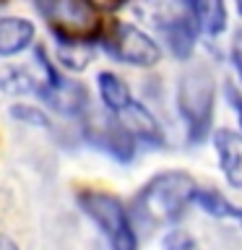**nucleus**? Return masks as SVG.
<instances>
[{
    "label": "nucleus",
    "instance_id": "16",
    "mask_svg": "<svg viewBox=\"0 0 242 250\" xmlns=\"http://www.w3.org/2000/svg\"><path fill=\"white\" fill-rule=\"evenodd\" d=\"M161 248L164 250H203L198 242H195L193 234L185 232V229H169L167 234H164Z\"/></svg>",
    "mask_w": 242,
    "mask_h": 250
},
{
    "label": "nucleus",
    "instance_id": "12",
    "mask_svg": "<svg viewBox=\"0 0 242 250\" xmlns=\"http://www.w3.org/2000/svg\"><path fill=\"white\" fill-rule=\"evenodd\" d=\"M195 26L206 31L208 37H216L226 29V5L224 0H185Z\"/></svg>",
    "mask_w": 242,
    "mask_h": 250
},
{
    "label": "nucleus",
    "instance_id": "9",
    "mask_svg": "<svg viewBox=\"0 0 242 250\" xmlns=\"http://www.w3.org/2000/svg\"><path fill=\"white\" fill-rule=\"evenodd\" d=\"M214 148H216L219 167H222L226 183L242 190V136L222 128L214 133Z\"/></svg>",
    "mask_w": 242,
    "mask_h": 250
},
{
    "label": "nucleus",
    "instance_id": "5",
    "mask_svg": "<svg viewBox=\"0 0 242 250\" xmlns=\"http://www.w3.org/2000/svg\"><path fill=\"white\" fill-rule=\"evenodd\" d=\"M101 42H104L107 52L112 55V58L128 62V65L151 68L161 58L159 44H156L154 39L146 34V31H141L138 26H133V23L115 21L112 26L104 31Z\"/></svg>",
    "mask_w": 242,
    "mask_h": 250
},
{
    "label": "nucleus",
    "instance_id": "4",
    "mask_svg": "<svg viewBox=\"0 0 242 250\" xmlns=\"http://www.w3.org/2000/svg\"><path fill=\"white\" fill-rule=\"evenodd\" d=\"M58 39H91L99 34L97 11L86 0H34Z\"/></svg>",
    "mask_w": 242,
    "mask_h": 250
},
{
    "label": "nucleus",
    "instance_id": "3",
    "mask_svg": "<svg viewBox=\"0 0 242 250\" xmlns=\"http://www.w3.org/2000/svg\"><path fill=\"white\" fill-rule=\"evenodd\" d=\"M81 208L104 232L112 250H138V237L133 232L130 216L117 198L99 190H86L81 193Z\"/></svg>",
    "mask_w": 242,
    "mask_h": 250
},
{
    "label": "nucleus",
    "instance_id": "10",
    "mask_svg": "<svg viewBox=\"0 0 242 250\" xmlns=\"http://www.w3.org/2000/svg\"><path fill=\"white\" fill-rule=\"evenodd\" d=\"M159 29L167 44L172 47V52L177 58H187L195 44V21L193 16H167L164 21H159Z\"/></svg>",
    "mask_w": 242,
    "mask_h": 250
},
{
    "label": "nucleus",
    "instance_id": "1",
    "mask_svg": "<svg viewBox=\"0 0 242 250\" xmlns=\"http://www.w3.org/2000/svg\"><path fill=\"white\" fill-rule=\"evenodd\" d=\"M195 190H198V183L187 172L180 169L159 172L133 198V219L146 229L169 227L193 203Z\"/></svg>",
    "mask_w": 242,
    "mask_h": 250
},
{
    "label": "nucleus",
    "instance_id": "20",
    "mask_svg": "<svg viewBox=\"0 0 242 250\" xmlns=\"http://www.w3.org/2000/svg\"><path fill=\"white\" fill-rule=\"evenodd\" d=\"M226 94H229V99H232V107H234V112H237V117H240V125H242V97H240V94L232 89V86L226 89Z\"/></svg>",
    "mask_w": 242,
    "mask_h": 250
},
{
    "label": "nucleus",
    "instance_id": "14",
    "mask_svg": "<svg viewBox=\"0 0 242 250\" xmlns=\"http://www.w3.org/2000/svg\"><path fill=\"white\" fill-rule=\"evenodd\" d=\"M97 83H99V97L104 102V107L109 109V115L120 112V109L133 99V94H130L128 86H125V81H120L115 73H99Z\"/></svg>",
    "mask_w": 242,
    "mask_h": 250
},
{
    "label": "nucleus",
    "instance_id": "6",
    "mask_svg": "<svg viewBox=\"0 0 242 250\" xmlns=\"http://www.w3.org/2000/svg\"><path fill=\"white\" fill-rule=\"evenodd\" d=\"M83 130H86V138H89L97 148L107 151L109 156H115V159H120V162H130L133 159V151H136L133 136L115 120V117L91 115L89 120H86Z\"/></svg>",
    "mask_w": 242,
    "mask_h": 250
},
{
    "label": "nucleus",
    "instance_id": "18",
    "mask_svg": "<svg viewBox=\"0 0 242 250\" xmlns=\"http://www.w3.org/2000/svg\"><path fill=\"white\" fill-rule=\"evenodd\" d=\"M232 65H234V70H237V76L242 81V29L232 39Z\"/></svg>",
    "mask_w": 242,
    "mask_h": 250
},
{
    "label": "nucleus",
    "instance_id": "17",
    "mask_svg": "<svg viewBox=\"0 0 242 250\" xmlns=\"http://www.w3.org/2000/svg\"><path fill=\"white\" fill-rule=\"evenodd\" d=\"M13 117H19L23 123H34L37 128H47V117L39 112V109L29 107V104H16L13 107Z\"/></svg>",
    "mask_w": 242,
    "mask_h": 250
},
{
    "label": "nucleus",
    "instance_id": "21",
    "mask_svg": "<svg viewBox=\"0 0 242 250\" xmlns=\"http://www.w3.org/2000/svg\"><path fill=\"white\" fill-rule=\"evenodd\" d=\"M0 250H19V248H16L13 240H8V237H3V234H0Z\"/></svg>",
    "mask_w": 242,
    "mask_h": 250
},
{
    "label": "nucleus",
    "instance_id": "13",
    "mask_svg": "<svg viewBox=\"0 0 242 250\" xmlns=\"http://www.w3.org/2000/svg\"><path fill=\"white\" fill-rule=\"evenodd\" d=\"M193 203L206 211V214L216 216V219H234L240 227H242V206L232 203L224 193H219L216 188H198L193 195Z\"/></svg>",
    "mask_w": 242,
    "mask_h": 250
},
{
    "label": "nucleus",
    "instance_id": "15",
    "mask_svg": "<svg viewBox=\"0 0 242 250\" xmlns=\"http://www.w3.org/2000/svg\"><path fill=\"white\" fill-rule=\"evenodd\" d=\"M94 55L91 39H58V60L65 68L83 70Z\"/></svg>",
    "mask_w": 242,
    "mask_h": 250
},
{
    "label": "nucleus",
    "instance_id": "22",
    "mask_svg": "<svg viewBox=\"0 0 242 250\" xmlns=\"http://www.w3.org/2000/svg\"><path fill=\"white\" fill-rule=\"evenodd\" d=\"M237 11H240V16H242V0H237Z\"/></svg>",
    "mask_w": 242,
    "mask_h": 250
},
{
    "label": "nucleus",
    "instance_id": "8",
    "mask_svg": "<svg viewBox=\"0 0 242 250\" xmlns=\"http://www.w3.org/2000/svg\"><path fill=\"white\" fill-rule=\"evenodd\" d=\"M112 117L130 133L133 138H141V141L154 144V146H161L164 144V136H161V128H159V123H156V117L148 112L141 102L130 99L128 104H125L120 112H115Z\"/></svg>",
    "mask_w": 242,
    "mask_h": 250
},
{
    "label": "nucleus",
    "instance_id": "19",
    "mask_svg": "<svg viewBox=\"0 0 242 250\" xmlns=\"http://www.w3.org/2000/svg\"><path fill=\"white\" fill-rule=\"evenodd\" d=\"M94 11H117V8H122L128 0H86Z\"/></svg>",
    "mask_w": 242,
    "mask_h": 250
},
{
    "label": "nucleus",
    "instance_id": "23",
    "mask_svg": "<svg viewBox=\"0 0 242 250\" xmlns=\"http://www.w3.org/2000/svg\"><path fill=\"white\" fill-rule=\"evenodd\" d=\"M0 3H3V0H0Z\"/></svg>",
    "mask_w": 242,
    "mask_h": 250
},
{
    "label": "nucleus",
    "instance_id": "7",
    "mask_svg": "<svg viewBox=\"0 0 242 250\" xmlns=\"http://www.w3.org/2000/svg\"><path fill=\"white\" fill-rule=\"evenodd\" d=\"M39 97L60 115H83L89 109V94L83 86L76 81H65L58 73L52 76V81L44 86Z\"/></svg>",
    "mask_w": 242,
    "mask_h": 250
},
{
    "label": "nucleus",
    "instance_id": "2",
    "mask_svg": "<svg viewBox=\"0 0 242 250\" xmlns=\"http://www.w3.org/2000/svg\"><path fill=\"white\" fill-rule=\"evenodd\" d=\"M177 104L187 125V141L201 144L211 128V117H214V78L208 70L195 68L182 76L177 89Z\"/></svg>",
    "mask_w": 242,
    "mask_h": 250
},
{
    "label": "nucleus",
    "instance_id": "11",
    "mask_svg": "<svg viewBox=\"0 0 242 250\" xmlns=\"http://www.w3.org/2000/svg\"><path fill=\"white\" fill-rule=\"evenodd\" d=\"M34 39V26L26 19H19V16H8V19H0V55L3 58H11V55L23 52Z\"/></svg>",
    "mask_w": 242,
    "mask_h": 250
}]
</instances>
